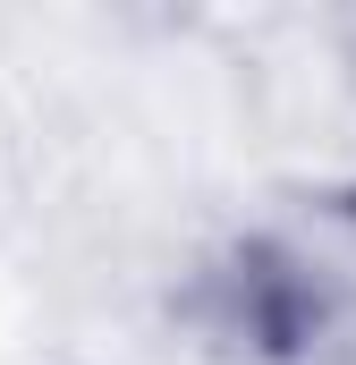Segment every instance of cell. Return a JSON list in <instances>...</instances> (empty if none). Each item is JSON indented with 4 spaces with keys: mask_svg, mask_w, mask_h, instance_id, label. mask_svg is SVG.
I'll return each instance as SVG.
<instances>
[{
    "mask_svg": "<svg viewBox=\"0 0 356 365\" xmlns=\"http://www.w3.org/2000/svg\"><path fill=\"white\" fill-rule=\"evenodd\" d=\"M162 314L195 365H356V238L305 221L212 230Z\"/></svg>",
    "mask_w": 356,
    "mask_h": 365,
    "instance_id": "cell-1",
    "label": "cell"
}]
</instances>
